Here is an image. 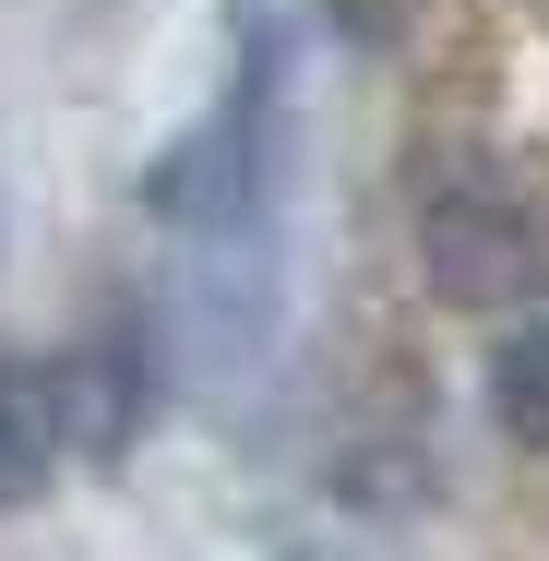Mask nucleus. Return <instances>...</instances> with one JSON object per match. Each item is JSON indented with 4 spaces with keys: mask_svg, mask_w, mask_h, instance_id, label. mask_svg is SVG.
I'll use <instances>...</instances> for the list:
<instances>
[{
    "mask_svg": "<svg viewBox=\"0 0 549 561\" xmlns=\"http://www.w3.org/2000/svg\"><path fill=\"white\" fill-rule=\"evenodd\" d=\"M419 251H431L442 299H466V311H502V299H538V287H549L538 216H526L514 192H490V180L431 192V204H419Z\"/></svg>",
    "mask_w": 549,
    "mask_h": 561,
    "instance_id": "nucleus-1",
    "label": "nucleus"
},
{
    "mask_svg": "<svg viewBox=\"0 0 549 561\" xmlns=\"http://www.w3.org/2000/svg\"><path fill=\"white\" fill-rule=\"evenodd\" d=\"M251 180H263V96L239 84L180 156H156V180H144V204L168 227H227L239 204H251Z\"/></svg>",
    "mask_w": 549,
    "mask_h": 561,
    "instance_id": "nucleus-2",
    "label": "nucleus"
},
{
    "mask_svg": "<svg viewBox=\"0 0 549 561\" xmlns=\"http://www.w3.org/2000/svg\"><path fill=\"white\" fill-rule=\"evenodd\" d=\"M144 407H156V358H144V335H84L72 358H60V419H72V454H84V466L131 454Z\"/></svg>",
    "mask_w": 549,
    "mask_h": 561,
    "instance_id": "nucleus-3",
    "label": "nucleus"
},
{
    "mask_svg": "<svg viewBox=\"0 0 549 561\" xmlns=\"http://www.w3.org/2000/svg\"><path fill=\"white\" fill-rule=\"evenodd\" d=\"M72 454V419H60V358H0V514L36 502Z\"/></svg>",
    "mask_w": 549,
    "mask_h": 561,
    "instance_id": "nucleus-4",
    "label": "nucleus"
},
{
    "mask_svg": "<svg viewBox=\"0 0 549 561\" xmlns=\"http://www.w3.org/2000/svg\"><path fill=\"white\" fill-rule=\"evenodd\" d=\"M490 407H502V431L526 454H549V311L526 323V335H502V358H490Z\"/></svg>",
    "mask_w": 549,
    "mask_h": 561,
    "instance_id": "nucleus-5",
    "label": "nucleus"
}]
</instances>
